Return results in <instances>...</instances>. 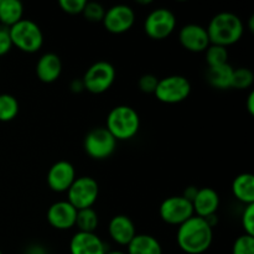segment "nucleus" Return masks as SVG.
Returning a JSON list of instances; mask_svg holds the SVG:
<instances>
[{"label": "nucleus", "mask_w": 254, "mask_h": 254, "mask_svg": "<svg viewBox=\"0 0 254 254\" xmlns=\"http://www.w3.org/2000/svg\"><path fill=\"white\" fill-rule=\"evenodd\" d=\"M213 241V228L205 218L193 215L179 226L176 242L179 248L188 254H202L211 247Z\"/></svg>", "instance_id": "1"}, {"label": "nucleus", "mask_w": 254, "mask_h": 254, "mask_svg": "<svg viewBox=\"0 0 254 254\" xmlns=\"http://www.w3.org/2000/svg\"><path fill=\"white\" fill-rule=\"evenodd\" d=\"M206 30L211 44L228 47L242 39L245 25L235 12L221 11L210 20Z\"/></svg>", "instance_id": "2"}, {"label": "nucleus", "mask_w": 254, "mask_h": 254, "mask_svg": "<svg viewBox=\"0 0 254 254\" xmlns=\"http://www.w3.org/2000/svg\"><path fill=\"white\" fill-rule=\"evenodd\" d=\"M106 128L118 140H129L138 134L140 118L133 107L117 106L111 109L107 117Z\"/></svg>", "instance_id": "3"}, {"label": "nucleus", "mask_w": 254, "mask_h": 254, "mask_svg": "<svg viewBox=\"0 0 254 254\" xmlns=\"http://www.w3.org/2000/svg\"><path fill=\"white\" fill-rule=\"evenodd\" d=\"M12 46L26 54H35L44 45V34L39 25L30 19H21L9 27Z\"/></svg>", "instance_id": "4"}, {"label": "nucleus", "mask_w": 254, "mask_h": 254, "mask_svg": "<svg viewBox=\"0 0 254 254\" xmlns=\"http://www.w3.org/2000/svg\"><path fill=\"white\" fill-rule=\"evenodd\" d=\"M191 93V83L185 76L171 74L159 79L156 86V99L165 104H178L188 99Z\"/></svg>", "instance_id": "5"}, {"label": "nucleus", "mask_w": 254, "mask_h": 254, "mask_svg": "<svg viewBox=\"0 0 254 254\" xmlns=\"http://www.w3.org/2000/svg\"><path fill=\"white\" fill-rule=\"evenodd\" d=\"M117 72L108 61H97L88 67L84 73L83 86L92 94H102L108 91L116 81Z\"/></svg>", "instance_id": "6"}, {"label": "nucleus", "mask_w": 254, "mask_h": 254, "mask_svg": "<svg viewBox=\"0 0 254 254\" xmlns=\"http://www.w3.org/2000/svg\"><path fill=\"white\" fill-rule=\"evenodd\" d=\"M83 148L87 155L94 160H104L113 155L117 149V139L106 127H98L86 134Z\"/></svg>", "instance_id": "7"}, {"label": "nucleus", "mask_w": 254, "mask_h": 254, "mask_svg": "<svg viewBox=\"0 0 254 254\" xmlns=\"http://www.w3.org/2000/svg\"><path fill=\"white\" fill-rule=\"evenodd\" d=\"M67 201L78 210L93 207L99 195V185L96 179L91 176L76 178L67 191Z\"/></svg>", "instance_id": "8"}, {"label": "nucleus", "mask_w": 254, "mask_h": 254, "mask_svg": "<svg viewBox=\"0 0 254 254\" xmlns=\"http://www.w3.org/2000/svg\"><path fill=\"white\" fill-rule=\"evenodd\" d=\"M176 27V16L168 7L151 10L144 21V31L150 39L164 40L170 36Z\"/></svg>", "instance_id": "9"}, {"label": "nucleus", "mask_w": 254, "mask_h": 254, "mask_svg": "<svg viewBox=\"0 0 254 254\" xmlns=\"http://www.w3.org/2000/svg\"><path fill=\"white\" fill-rule=\"evenodd\" d=\"M160 218L168 225L180 226L195 215L192 202L183 195L170 196L161 202L159 207Z\"/></svg>", "instance_id": "10"}, {"label": "nucleus", "mask_w": 254, "mask_h": 254, "mask_svg": "<svg viewBox=\"0 0 254 254\" xmlns=\"http://www.w3.org/2000/svg\"><path fill=\"white\" fill-rule=\"evenodd\" d=\"M103 25L111 34L121 35L129 31L135 22V11L127 4H117L106 10Z\"/></svg>", "instance_id": "11"}, {"label": "nucleus", "mask_w": 254, "mask_h": 254, "mask_svg": "<svg viewBox=\"0 0 254 254\" xmlns=\"http://www.w3.org/2000/svg\"><path fill=\"white\" fill-rule=\"evenodd\" d=\"M76 169L69 161L60 160L50 168L47 173V185L54 192H67L76 180Z\"/></svg>", "instance_id": "12"}, {"label": "nucleus", "mask_w": 254, "mask_h": 254, "mask_svg": "<svg viewBox=\"0 0 254 254\" xmlns=\"http://www.w3.org/2000/svg\"><path fill=\"white\" fill-rule=\"evenodd\" d=\"M179 41L181 46L190 52H205L211 45L207 30L202 25L188 24L179 31Z\"/></svg>", "instance_id": "13"}, {"label": "nucleus", "mask_w": 254, "mask_h": 254, "mask_svg": "<svg viewBox=\"0 0 254 254\" xmlns=\"http://www.w3.org/2000/svg\"><path fill=\"white\" fill-rule=\"evenodd\" d=\"M77 210L68 201H57L52 203L46 213L47 222L59 231L71 230L76 225Z\"/></svg>", "instance_id": "14"}, {"label": "nucleus", "mask_w": 254, "mask_h": 254, "mask_svg": "<svg viewBox=\"0 0 254 254\" xmlns=\"http://www.w3.org/2000/svg\"><path fill=\"white\" fill-rule=\"evenodd\" d=\"M71 254H106L107 248L102 238L94 233L77 231L69 242Z\"/></svg>", "instance_id": "15"}, {"label": "nucleus", "mask_w": 254, "mask_h": 254, "mask_svg": "<svg viewBox=\"0 0 254 254\" xmlns=\"http://www.w3.org/2000/svg\"><path fill=\"white\" fill-rule=\"evenodd\" d=\"M108 233L117 245L128 246L135 237L136 228L130 217L126 215H117L109 221Z\"/></svg>", "instance_id": "16"}, {"label": "nucleus", "mask_w": 254, "mask_h": 254, "mask_svg": "<svg viewBox=\"0 0 254 254\" xmlns=\"http://www.w3.org/2000/svg\"><path fill=\"white\" fill-rule=\"evenodd\" d=\"M192 207L195 216L198 217L206 218L208 216L216 215L220 207V196L217 191L212 188L198 189L192 201Z\"/></svg>", "instance_id": "17"}, {"label": "nucleus", "mask_w": 254, "mask_h": 254, "mask_svg": "<svg viewBox=\"0 0 254 254\" xmlns=\"http://www.w3.org/2000/svg\"><path fill=\"white\" fill-rule=\"evenodd\" d=\"M62 72V61L54 52L44 54L36 64V76L44 83H54Z\"/></svg>", "instance_id": "18"}, {"label": "nucleus", "mask_w": 254, "mask_h": 254, "mask_svg": "<svg viewBox=\"0 0 254 254\" xmlns=\"http://www.w3.org/2000/svg\"><path fill=\"white\" fill-rule=\"evenodd\" d=\"M232 192L243 205L254 203V176L251 173H243L236 176L232 183Z\"/></svg>", "instance_id": "19"}, {"label": "nucleus", "mask_w": 254, "mask_h": 254, "mask_svg": "<svg viewBox=\"0 0 254 254\" xmlns=\"http://www.w3.org/2000/svg\"><path fill=\"white\" fill-rule=\"evenodd\" d=\"M127 247V254H163V247L158 238L144 233H136Z\"/></svg>", "instance_id": "20"}, {"label": "nucleus", "mask_w": 254, "mask_h": 254, "mask_svg": "<svg viewBox=\"0 0 254 254\" xmlns=\"http://www.w3.org/2000/svg\"><path fill=\"white\" fill-rule=\"evenodd\" d=\"M24 5L19 0H0V22L2 26L11 27L24 19Z\"/></svg>", "instance_id": "21"}, {"label": "nucleus", "mask_w": 254, "mask_h": 254, "mask_svg": "<svg viewBox=\"0 0 254 254\" xmlns=\"http://www.w3.org/2000/svg\"><path fill=\"white\" fill-rule=\"evenodd\" d=\"M233 71L235 68L230 64H226L222 66L208 68L206 77H207L208 83L215 88L228 89L232 87Z\"/></svg>", "instance_id": "22"}, {"label": "nucleus", "mask_w": 254, "mask_h": 254, "mask_svg": "<svg viewBox=\"0 0 254 254\" xmlns=\"http://www.w3.org/2000/svg\"><path fill=\"white\" fill-rule=\"evenodd\" d=\"M99 218L98 213L96 212L93 207L83 208V210L77 211L76 217V227L78 228L79 232H96L97 227H98Z\"/></svg>", "instance_id": "23"}, {"label": "nucleus", "mask_w": 254, "mask_h": 254, "mask_svg": "<svg viewBox=\"0 0 254 254\" xmlns=\"http://www.w3.org/2000/svg\"><path fill=\"white\" fill-rule=\"evenodd\" d=\"M19 102L14 96L0 94V122H11L19 114Z\"/></svg>", "instance_id": "24"}, {"label": "nucleus", "mask_w": 254, "mask_h": 254, "mask_svg": "<svg viewBox=\"0 0 254 254\" xmlns=\"http://www.w3.org/2000/svg\"><path fill=\"white\" fill-rule=\"evenodd\" d=\"M206 62H207L208 68L211 67H218L222 66V64H228V50L227 47L218 46V45H212L206 49Z\"/></svg>", "instance_id": "25"}, {"label": "nucleus", "mask_w": 254, "mask_h": 254, "mask_svg": "<svg viewBox=\"0 0 254 254\" xmlns=\"http://www.w3.org/2000/svg\"><path fill=\"white\" fill-rule=\"evenodd\" d=\"M254 82V73L252 69L247 67H238L233 71L232 87L236 89H247L250 88Z\"/></svg>", "instance_id": "26"}, {"label": "nucleus", "mask_w": 254, "mask_h": 254, "mask_svg": "<svg viewBox=\"0 0 254 254\" xmlns=\"http://www.w3.org/2000/svg\"><path fill=\"white\" fill-rule=\"evenodd\" d=\"M82 14H83V16L88 21L102 22L103 21L104 14H106V9L103 7V5L97 1H87Z\"/></svg>", "instance_id": "27"}, {"label": "nucleus", "mask_w": 254, "mask_h": 254, "mask_svg": "<svg viewBox=\"0 0 254 254\" xmlns=\"http://www.w3.org/2000/svg\"><path fill=\"white\" fill-rule=\"evenodd\" d=\"M232 254H254V236H240L233 243Z\"/></svg>", "instance_id": "28"}, {"label": "nucleus", "mask_w": 254, "mask_h": 254, "mask_svg": "<svg viewBox=\"0 0 254 254\" xmlns=\"http://www.w3.org/2000/svg\"><path fill=\"white\" fill-rule=\"evenodd\" d=\"M86 4L87 0H60L59 1V5L62 11L69 15L82 14Z\"/></svg>", "instance_id": "29"}, {"label": "nucleus", "mask_w": 254, "mask_h": 254, "mask_svg": "<svg viewBox=\"0 0 254 254\" xmlns=\"http://www.w3.org/2000/svg\"><path fill=\"white\" fill-rule=\"evenodd\" d=\"M158 82H159V78L155 76V74L145 73L139 78L138 87L143 93L154 94V92H155L156 89V86H158Z\"/></svg>", "instance_id": "30"}, {"label": "nucleus", "mask_w": 254, "mask_h": 254, "mask_svg": "<svg viewBox=\"0 0 254 254\" xmlns=\"http://www.w3.org/2000/svg\"><path fill=\"white\" fill-rule=\"evenodd\" d=\"M241 222H242V227L246 235L254 236V203L246 206L242 212Z\"/></svg>", "instance_id": "31"}, {"label": "nucleus", "mask_w": 254, "mask_h": 254, "mask_svg": "<svg viewBox=\"0 0 254 254\" xmlns=\"http://www.w3.org/2000/svg\"><path fill=\"white\" fill-rule=\"evenodd\" d=\"M12 42L10 37L9 29L5 26L0 27V56H4L11 50Z\"/></svg>", "instance_id": "32"}, {"label": "nucleus", "mask_w": 254, "mask_h": 254, "mask_svg": "<svg viewBox=\"0 0 254 254\" xmlns=\"http://www.w3.org/2000/svg\"><path fill=\"white\" fill-rule=\"evenodd\" d=\"M69 89H71L72 93H81V92H83L84 86H83V81H82V78L73 79V81L71 82V84H69Z\"/></svg>", "instance_id": "33"}, {"label": "nucleus", "mask_w": 254, "mask_h": 254, "mask_svg": "<svg viewBox=\"0 0 254 254\" xmlns=\"http://www.w3.org/2000/svg\"><path fill=\"white\" fill-rule=\"evenodd\" d=\"M197 191H198V189L196 188V186H189V188L185 189L183 196L186 198V200H189L192 202L193 198H195V196H196V193H197Z\"/></svg>", "instance_id": "34"}, {"label": "nucleus", "mask_w": 254, "mask_h": 254, "mask_svg": "<svg viewBox=\"0 0 254 254\" xmlns=\"http://www.w3.org/2000/svg\"><path fill=\"white\" fill-rule=\"evenodd\" d=\"M246 106H247V111L250 112L251 116H254V92L253 91H251L250 94H248Z\"/></svg>", "instance_id": "35"}, {"label": "nucleus", "mask_w": 254, "mask_h": 254, "mask_svg": "<svg viewBox=\"0 0 254 254\" xmlns=\"http://www.w3.org/2000/svg\"><path fill=\"white\" fill-rule=\"evenodd\" d=\"M248 22H250V30H251V31H254V16H253V15L250 17Z\"/></svg>", "instance_id": "36"}, {"label": "nucleus", "mask_w": 254, "mask_h": 254, "mask_svg": "<svg viewBox=\"0 0 254 254\" xmlns=\"http://www.w3.org/2000/svg\"><path fill=\"white\" fill-rule=\"evenodd\" d=\"M106 254H127V253L122 252V251H107Z\"/></svg>", "instance_id": "37"}, {"label": "nucleus", "mask_w": 254, "mask_h": 254, "mask_svg": "<svg viewBox=\"0 0 254 254\" xmlns=\"http://www.w3.org/2000/svg\"><path fill=\"white\" fill-rule=\"evenodd\" d=\"M151 2H153V1H151V0H145V1H141V0H139V1H138V4H151Z\"/></svg>", "instance_id": "38"}, {"label": "nucleus", "mask_w": 254, "mask_h": 254, "mask_svg": "<svg viewBox=\"0 0 254 254\" xmlns=\"http://www.w3.org/2000/svg\"><path fill=\"white\" fill-rule=\"evenodd\" d=\"M0 254H2V253H1V251H0Z\"/></svg>", "instance_id": "39"}, {"label": "nucleus", "mask_w": 254, "mask_h": 254, "mask_svg": "<svg viewBox=\"0 0 254 254\" xmlns=\"http://www.w3.org/2000/svg\"><path fill=\"white\" fill-rule=\"evenodd\" d=\"M25 254H27V253H25Z\"/></svg>", "instance_id": "40"}]
</instances>
